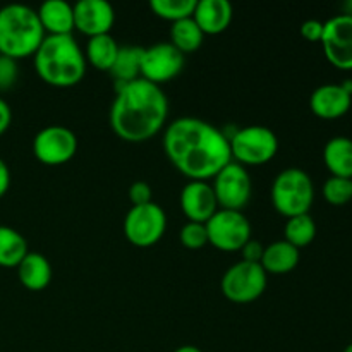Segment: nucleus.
<instances>
[{"label":"nucleus","mask_w":352,"mask_h":352,"mask_svg":"<svg viewBox=\"0 0 352 352\" xmlns=\"http://www.w3.org/2000/svg\"><path fill=\"white\" fill-rule=\"evenodd\" d=\"M164 150L172 165L191 181L213 179L232 162L223 131L198 117H179L168 124Z\"/></svg>","instance_id":"f257e3e1"},{"label":"nucleus","mask_w":352,"mask_h":352,"mask_svg":"<svg viewBox=\"0 0 352 352\" xmlns=\"http://www.w3.org/2000/svg\"><path fill=\"white\" fill-rule=\"evenodd\" d=\"M168 117V98L162 86L143 78L116 82V100L110 109L113 133L129 143H143L157 136Z\"/></svg>","instance_id":"f03ea898"},{"label":"nucleus","mask_w":352,"mask_h":352,"mask_svg":"<svg viewBox=\"0 0 352 352\" xmlns=\"http://www.w3.org/2000/svg\"><path fill=\"white\" fill-rule=\"evenodd\" d=\"M36 74L55 88H71L86 74V57L72 34H47L33 55Z\"/></svg>","instance_id":"7ed1b4c3"},{"label":"nucleus","mask_w":352,"mask_h":352,"mask_svg":"<svg viewBox=\"0 0 352 352\" xmlns=\"http://www.w3.org/2000/svg\"><path fill=\"white\" fill-rule=\"evenodd\" d=\"M45 34L34 9L24 3H9L0 9V55L19 60L31 57Z\"/></svg>","instance_id":"20e7f679"},{"label":"nucleus","mask_w":352,"mask_h":352,"mask_svg":"<svg viewBox=\"0 0 352 352\" xmlns=\"http://www.w3.org/2000/svg\"><path fill=\"white\" fill-rule=\"evenodd\" d=\"M270 196L275 210L291 219L309 213L315 201V186L308 172L298 167H289L275 177Z\"/></svg>","instance_id":"39448f33"},{"label":"nucleus","mask_w":352,"mask_h":352,"mask_svg":"<svg viewBox=\"0 0 352 352\" xmlns=\"http://www.w3.org/2000/svg\"><path fill=\"white\" fill-rule=\"evenodd\" d=\"M234 162L241 165H263L278 151V138L267 126H246L226 134Z\"/></svg>","instance_id":"423d86ee"},{"label":"nucleus","mask_w":352,"mask_h":352,"mask_svg":"<svg viewBox=\"0 0 352 352\" xmlns=\"http://www.w3.org/2000/svg\"><path fill=\"white\" fill-rule=\"evenodd\" d=\"M268 275L260 263L237 261L222 277V292L236 305H248L260 298L267 289Z\"/></svg>","instance_id":"0eeeda50"},{"label":"nucleus","mask_w":352,"mask_h":352,"mask_svg":"<svg viewBox=\"0 0 352 352\" xmlns=\"http://www.w3.org/2000/svg\"><path fill=\"white\" fill-rule=\"evenodd\" d=\"M167 229V215L155 201L138 205L127 212L124 219V234L127 241L138 248H150L164 237Z\"/></svg>","instance_id":"6e6552de"},{"label":"nucleus","mask_w":352,"mask_h":352,"mask_svg":"<svg viewBox=\"0 0 352 352\" xmlns=\"http://www.w3.org/2000/svg\"><path fill=\"white\" fill-rule=\"evenodd\" d=\"M208 243L220 251H241L251 239V223L243 212L219 208L205 223Z\"/></svg>","instance_id":"1a4fd4ad"},{"label":"nucleus","mask_w":352,"mask_h":352,"mask_svg":"<svg viewBox=\"0 0 352 352\" xmlns=\"http://www.w3.org/2000/svg\"><path fill=\"white\" fill-rule=\"evenodd\" d=\"M212 188L220 208L237 210V212H243L244 206L250 203L251 191H253L250 172L244 165L234 160L229 162L213 177Z\"/></svg>","instance_id":"9d476101"},{"label":"nucleus","mask_w":352,"mask_h":352,"mask_svg":"<svg viewBox=\"0 0 352 352\" xmlns=\"http://www.w3.org/2000/svg\"><path fill=\"white\" fill-rule=\"evenodd\" d=\"M184 54L177 50L170 41H160L143 48L141 57V78L160 86L181 74L184 67Z\"/></svg>","instance_id":"9b49d317"},{"label":"nucleus","mask_w":352,"mask_h":352,"mask_svg":"<svg viewBox=\"0 0 352 352\" xmlns=\"http://www.w3.org/2000/svg\"><path fill=\"white\" fill-rule=\"evenodd\" d=\"M78 144V138L69 127L54 124L36 133L33 140V153L41 164L62 165L74 157Z\"/></svg>","instance_id":"f8f14e48"},{"label":"nucleus","mask_w":352,"mask_h":352,"mask_svg":"<svg viewBox=\"0 0 352 352\" xmlns=\"http://www.w3.org/2000/svg\"><path fill=\"white\" fill-rule=\"evenodd\" d=\"M320 43L330 64L344 71L352 69V16L339 14L323 23Z\"/></svg>","instance_id":"ddd939ff"},{"label":"nucleus","mask_w":352,"mask_h":352,"mask_svg":"<svg viewBox=\"0 0 352 352\" xmlns=\"http://www.w3.org/2000/svg\"><path fill=\"white\" fill-rule=\"evenodd\" d=\"M74 9V28L86 36L109 34L116 23V10L107 0H79Z\"/></svg>","instance_id":"4468645a"},{"label":"nucleus","mask_w":352,"mask_h":352,"mask_svg":"<svg viewBox=\"0 0 352 352\" xmlns=\"http://www.w3.org/2000/svg\"><path fill=\"white\" fill-rule=\"evenodd\" d=\"M181 208L189 222H208L219 210L212 184L206 181H189L181 191Z\"/></svg>","instance_id":"2eb2a0df"},{"label":"nucleus","mask_w":352,"mask_h":352,"mask_svg":"<svg viewBox=\"0 0 352 352\" xmlns=\"http://www.w3.org/2000/svg\"><path fill=\"white\" fill-rule=\"evenodd\" d=\"M352 96L340 85H322L309 96V107L322 119H339L351 109Z\"/></svg>","instance_id":"dca6fc26"},{"label":"nucleus","mask_w":352,"mask_h":352,"mask_svg":"<svg viewBox=\"0 0 352 352\" xmlns=\"http://www.w3.org/2000/svg\"><path fill=\"white\" fill-rule=\"evenodd\" d=\"M234 9L229 0H196L192 19L203 34L223 33L232 23Z\"/></svg>","instance_id":"f3484780"},{"label":"nucleus","mask_w":352,"mask_h":352,"mask_svg":"<svg viewBox=\"0 0 352 352\" xmlns=\"http://www.w3.org/2000/svg\"><path fill=\"white\" fill-rule=\"evenodd\" d=\"M45 33L72 34L74 30V9L65 0H47L36 10Z\"/></svg>","instance_id":"a211bd4d"},{"label":"nucleus","mask_w":352,"mask_h":352,"mask_svg":"<svg viewBox=\"0 0 352 352\" xmlns=\"http://www.w3.org/2000/svg\"><path fill=\"white\" fill-rule=\"evenodd\" d=\"M17 277L30 291H43L52 280L50 261L40 253H28L17 265Z\"/></svg>","instance_id":"6ab92c4d"},{"label":"nucleus","mask_w":352,"mask_h":352,"mask_svg":"<svg viewBox=\"0 0 352 352\" xmlns=\"http://www.w3.org/2000/svg\"><path fill=\"white\" fill-rule=\"evenodd\" d=\"M299 263V250L289 244L287 241H275L265 246L261 267L267 274H289Z\"/></svg>","instance_id":"aec40b11"},{"label":"nucleus","mask_w":352,"mask_h":352,"mask_svg":"<svg viewBox=\"0 0 352 352\" xmlns=\"http://www.w3.org/2000/svg\"><path fill=\"white\" fill-rule=\"evenodd\" d=\"M323 162L336 177L352 179V140L336 136L323 148Z\"/></svg>","instance_id":"412c9836"},{"label":"nucleus","mask_w":352,"mask_h":352,"mask_svg":"<svg viewBox=\"0 0 352 352\" xmlns=\"http://www.w3.org/2000/svg\"><path fill=\"white\" fill-rule=\"evenodd\" d=\"M119 48L120 45L110 33L91 36L86 43V62H89L98 71H110L113 62H116L117 54H119Z\"/></svg>","instance_id":"4be33fe9"},{"label":"nucleus","mask_w":352,"mask_h":352,"mask_svg":"<svg viewBox=\"0 0 352 352\" xmlns=\"http://www.w3.org/2000/svg\"><path fill=\"white\" fill-rule=\"evenodd\" d=\"M30 253L23 234L7 226H0V267L17 268L23 258Z\"/></svg>","instance_id":"5701e85b"},{"label":"nucleus","mask_w":352,"mask_h":352,"mask_svg":"<svg viewBox=\"0 0 352 352\" xmlns=\"http://www.w3.org/2000/svg\"><path fill=\"white\" fill-rule=\"evenodd\" d=\"M141 57H143V47H120L113 62L110 74L113 76L116 82H131L141 78Z\"/></svg>","instance_id":"b1692460"},{"label":"nucleus","mask_w":352,"mask_h":352,"mask_svg":"<svg viewBox=\"0 0 352 352\" xmlns=\"http://www.w3.org/2000/svg\"><path fill=\"white\" fill-rule=\"evenodd\" d=\"M203 31L192 17L175 21L170 26V43L177 48L181 54H191L203 45Z\"/></svg>","instance_id":"393cba45"},{"label":"nucleus","mask_w":352,"mask_h":352,"mask_svg":"<svg viewBox=\"0 0 352 352\" xmlns=\"http://www.w3.org/2000/svg\"><path fill=\"white\" fill-rule=\"evenodd\" d=\"M284 236L289 244H292L294 248H305L308 246L309 243H313L316 236V223L313 220V217L309 213H305V215L291 217L285 223Z\"/></svg>","instance_id":"a878e982"},{"label":"nucleus","mask_w":352,"mask_h":352,"mask_svg":"<svg viewBox=\"0 0 352 352\" xmlns=\"http://www.w3.org/2000/svg\"><path fill=\"white\" fill-rule=\"evenodd\" d=\"M150 7L158 17L175 23L186 17H192L196 0H151Z\"/></svg>","instance_id":"bb28decb"},{"label":"nucleus","mask_w":352,"mask_h":352,"mask_svg":"<svg viewBox=\"0 0 352 352\" xmlns=\"http://www.w3.org/2000/svg\"><path fill=\"white\" fill-rule=\"evenodd\" d=\"M323 196L330 205H346L352 199V179L332 175L323 184Z\"/></svg>","instance_id":"cd10ccee"},{"label":"nucleus","mask_w":352,"mask_h":352,"mask_svg":"<svg viewBox=\"0 0 352 352\" xmlns=\"http://www.w3.org/2000/svg\"><path fill=\"white\" fill-rule=\"evenodd\" d=\"M179 237H181L182 246L188 248V250H201L208 243V234H206L205 223L198 222L184 223Z\"/></svg>","instance_id":"c85d7f7f"},{"label":"nucleus","mask_w":352,"mask_h":352,"mask_svg":"<svg viewBox=\"0 0 352 352\" xmlns=\"http://www.w3.org/2000/svg\"><path fill=\"white\" fill-rule=\"evenodd\" d=\"M17 76H19L17 60L0 55V91H7L12 88L17 81Z\"/></svg>","instance_id":"c756f323"},{"label":"nucleus","mask_w":352,"mask_h":352,"mask_svg":"<svg viewBox=\"0 0 352 352\" xmlns=\"http://www.w3.org/2000/svg\"><path fill=\"white\" fill-rule=\"evenodd\" d=\"M129 199H131V203H133V206L146 205V203H150L151 201L150 184L144 181L133 182L129 188Z\"/></svg>","instance_id":"7c9ffc66"},{"label":"nucleus","mask_w":352,"mask_h":352,"mask_svg":"<svg viewBox=\"0 0 352 352\" xmlns=\"http://www.w3.org/2000/svg\"><path fill=\"white\" fill-rule=\"evenodd\" d=\"M265 246L258 241H248L246 244L241 250V254H243L244 261H251V263H261V258H263Z\"/></svg>","instance_id":"2f4dec72"},{"label":"nucleus","mask_w":352,"mask_h":352,"mask_svg":"<svg viewBox=\"0 0 352 352\" xmlns=\"http://www.w3.org/2000/svg\"><path fill=\"white\" fill-rule=\"evenodd\" d=\"M301 34L309 41H322L323 36V23L316 19H308L302 23Z\"/></svg>","instance_id":"473e14b6"},{"label":"nucleus","mask_w":352,"mask_h":352,"mask_svg":"<svg viewBox=\"0 0 352 352\" xmlns=\"http://www.w3.org/2000/svg\"><path fill=\"white\" fill-rule=\"evenodd\" d=\"M10 122H12V110L6 100L0 98V136L9 129Z\"/></svg>","instance_id":"72a5a7b5"},{"label":"nucleus","mask_w":352,"mask_h":352,"mask_svg":"<svg viewBox=\"0 0 352 352\" xmlns=\"http://www.w3.org/2000/svg\"><path fill=\"white\" fill-rule=\"evenodd\" d=\"M10 188V170L6 162L0 158V198L9 191Z\"/></svg>","instance_id":"f704fd0d"},{"label":"nucleus","mask_w":352,"mask_h":352,"mask_svg":"<svg viewBox=\"0 0 352 352\" xmlns=\"http://www.w3.org/2000/svg\"><path fill=\"white\" fill-rule=\"evenodd\" d=\"M174 352H203V351L196 346H181V347H177Z\"/></svg>","instance_id":"c9c22d12"},{"label":"nucleus","mask_w":352,"mask_h":352,"mask_svg":"<svg viewBox=\"0 0 352 352\" xmlns=\"http://www.w3.org/2000/svg\"><path fill=\"white\" fill-rule=\"evenodd\" d=\"M340 86H342V88L346 89V91L349 93V95L352 96V79H346V81H344Z\"/></svg>","instance_id":"e433bc0d"},{"label":"nucleus","mask_w":352,"mask_h":352,"mask_svg":"<svg viewBox=\"0 0 352 352\" xmlns=\"http://www.w3.org/2000/svg\"><path fill=\"white\" fill-rule=\"evenodd\" d=\"M344 352H352V344H349V346H347L346 349H344Z\"/></svg>","instance_id":"4c0bfd02"}]
</instances>
